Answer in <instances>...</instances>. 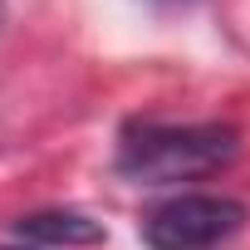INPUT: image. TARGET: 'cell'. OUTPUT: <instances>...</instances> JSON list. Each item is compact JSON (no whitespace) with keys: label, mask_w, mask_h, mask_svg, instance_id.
Instances as JSON below:
<instances>
[{"label":"cell","mask_w":250,"mask_h":250,"mask_svg":"<svg viewBox=\"0 0 250 250\" xmlns=\"http://www.w3.org/2000/svg\"><path fill=\"white\" fill-rule=\"evenodd\" d=\"M240 133L230 123H133L118 143V172L138 187H172L235 162Z\"/></svg>","instance_id":"6da1fadb"},{"label":"cell","mask_w":250,"mask_h":250,"mask_svg":"<svg viewBox=\"0 0 250 250\" xmlns=\"http://www.w3.org/2000/svg\"><path fill=\"white\" fill-rule=\"evenodd\" d=\"M245 226V206L230 196H206V191H187L162 201L157 211L143 216V240L152 250H211L221 240H230Z\"/></svg>","instance_id":"7a4b0ae2"},{"label":"cell","mask_w":250,"mask_h":250,"mask_svg":"<svg viewBox=\"0 0 250 250\" xmlns=\"http://www.w3.org/2000/svg\"><path fill=\"white\" fill-rule=\"evenodd\" d=\"M20 235L40 240V245H98L103 226L88 221L83 211H35L20 221Z\"/></svg>","instance_id":"3957f363"},{"label":"cell","mask_w":250,"mask_h":250,"mask_svg":"<svg viewBox=\"0 0 250 250\" xmlns=\"http://www.w3.org/2000/svg\"><path fill=\"white\" fill-rule=\"evenodd\" d=\"M0 250H15V245H0Z\"/></svg>","instance_id":"277c9868"}]
</instances>
